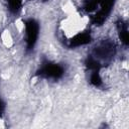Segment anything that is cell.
Listing matches in <instances>:
<instances>
[{
	"label": "cell",
	"mask_w": 129,
	"mask_h": 129,
	"mask_svg": "<svg viewBox=\"0 0 129 129\" xmlns=\"http://www.w3.org/2000/svg\"><path fill=\"white\" fill-rule=\"evenodd\" d=\"M1 39H2L3 44H4L6 47H10V46L12 45V43H13L12 36H11L10 32L7 31V30H5V31L2 32V34H1Z\"/></svg>",
	"instance_id": "6da1fadb"
},
{
	"label": "cell",
	"mask_w": 129,
	"mask_h": 129,
	"mask_svg": "<svg viewBox=\"0 0 129 129\" xmlns=\"http://www.w3.org/2000/svg\"><path fill=\"white\" fill-rule=\"evenodd\" d=\"M15 25H16V28L18 29V31H22L23 28H24V23L21 19H17L15 21Z\"/></svg>",
	"instance_id": "7a4b0ae2"
}]
</instances>
